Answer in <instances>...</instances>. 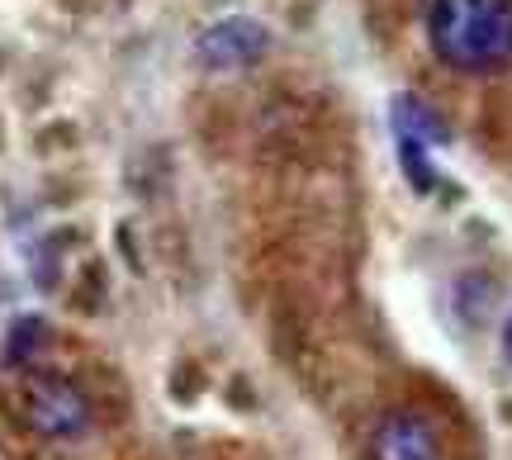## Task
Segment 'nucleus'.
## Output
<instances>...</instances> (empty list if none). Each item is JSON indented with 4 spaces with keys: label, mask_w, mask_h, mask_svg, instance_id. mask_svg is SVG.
<instances>
[{
    "label": "nucleus",
    "mask_w": 512,
    "mask_h": 460,
    "mask_svg": "<svg viewBox=\"0 0 512 460\" xmlns=\"http://www.w3.org/2000/svg\"><path fill=\"white\" fill-rule=\"evenodd\" d=\"M427 43L456 72H498L512 62V0H432Z\"/></svg>",
    "instance_id": "1"
},
{
    "label": "nucleus",
    "mask_w": 512,
    "mask_h": 460,
    "mask_svg": "<svg viewBox=\"0 0 512 460\" xmlns=\"http://www.w3.org/2000/svg\"><path fill=\"white\" fill-rule=\"evenodd\" d=\"M24 423L34 427L38 437H81L91 427V399L62 380V375H34L24 389Z\"/></svg>",
    "instance_id": "2"
},
{
    "label": "nucleus",
    "mask_w": 512,
    "mask_h": 460,
    "mask_svg": "<svg viewBox=\"0 0 512 460\" xmlns=\"http://www.w3.org/2000/svg\"><path fill=\"white\" fill-rule=\"evenodd\" d=\"M266 48H271V29L247 15H228L219 24H209L195 43V53L209 72H242L256 57H266Z\"/></svg>",
    "instance_id": "3"
},
{
    "label": "nucleus",
    "mask_w": 512,
    "mask_h": 460,
    "mask_svg": "<svg viewBox=\"0 0 512 460\" xmlns=\"http://www.w3.org/2000/svg\"><path fill=\"white\" fill-rule=\"evenodd\" d=\"M375 460H437V432L422 413H389L375 427Z\"/></svg>",
    "instance_id": "4"
},
{
    "label": "nucleus",
    "mask_w": 512,
    "mask_h": 460,
    "mask_svg": "<svg viewBox=\"0 0 512 460\" xmlns=\"http://www.w3.org/2000/svg\"><path fill=\"white\" fill-rule=\"evenodd\" d=\"M43 323L38 318H19L15 328H10V342H5V366H29L34 361V351L43 347Z\"/></svg>",
    "instance_id": "5"
},
{
    "label": "nucleus",
    "mask_w": 512,
    "mask_h": 460,
    "mask_svg": "<svg viewBox=\"0 0 512 460\" xmlns=\"http://www.w3.org/2000/svg\"><path fill=\"white\" fill-rule=\"evenodd\" d=\"M503 356H508V366H512V313H508V323H503Z\"/></svg>",
    "instance_id": "6"
}]
</instances>
